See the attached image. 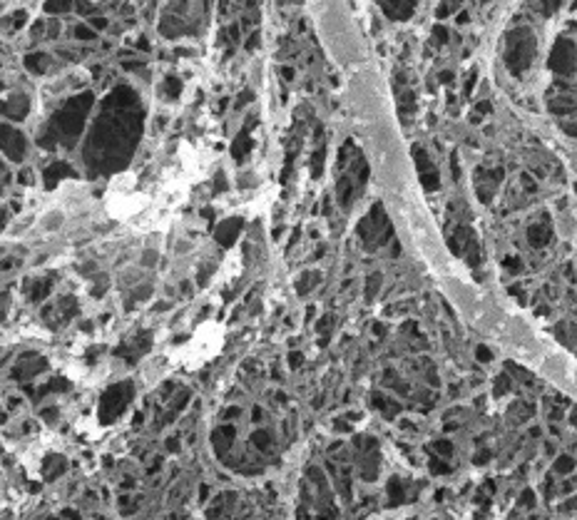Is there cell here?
Returning a JSON list of instances; mask_svg holds the SVG:
<instances>
[{
	"label": "cell",
	"mask_w": 577,
	"mask_h": 520,
	"mask_svg": "<svg viewBox=\"0 0 577 520\" xmlns=\"http://www.w3.org/2000/svg\"><path fill=\"white\" fill-rule=\"evenodd\" d=\"M358 234L363 236V242L368 249H376L381 244H386L393 229H391V222L386 217V212H383L381 204H373V209L363 217V222L358 224Z\"/></svg>",
	"instance_id": "7a4b0ae2"
},
{
	"label": "cell",
	"mask_w": 577,
	"mask_h": 520,
	"mask_svg": "<svg viewBox=\"0 0 577 520\" xmlns=\"http://www.w3.org/2000/svg\"><path fill=\"white\" fill-rule=\"evenodd\" d=\"M436 448L443 451V453H450V443H436Z\"/></svg>",
	"instance_id": "44dd1931"
},
{
	"label": "cell",
	"mask_w": 577,
	"mask_h": 520,
	"mask_svg": "<svg viewBox=\"0 0 577 520\" xmlns=\"http://www.w3.org/2000/svg\"><path fill=\"white\" fill-rule=\"evenodd\" d=\"M475 110H478V115H488V112H493V105H490V102H485V100H483V102H480V105H478V107H475Z\"/></svg>",
	"instance_id": "e0dca14e"
},
{
	"label": "cell",
	"mask_w": 577,
	"mask_h": 520,
	"mask_svg": "<svg viewBox=\"0 0 577 520\" xmlns=\"http://www.w3.org/2000/svg\"><path fill=\"white\" fill-rule=\"evenodd\" d=\"M475 80H478V72L473 70V72L468 75V80H466V95H470V92H473V87H475Z\"/></svg>",
	"instance_id": "2e32d148"
},
{
	"label": "cell",
	"mask_w": 577,
	"mask_h": 520,
	"mask_svg": "<svg viewBox=\"0 0 577 520\" xmlns=\"http://www.w3.org/2000/svg\"><path fill=\"white\" fill-rule=\"evenodd\" d=\"M381 10L386 13L391 20H408L415 10L413 3H381Z\"/></svg>",
	"instance_id": "52a82bcc"
},
{
	"label": "cell",
	"mask_w": 577,
	"mask_h": 520,
	"mask_svg": "<svg viewBox=\"0 0 577 520\" xmlns=\"http://www.w3.org/2000/svg\"><path fill=\"white\" fill-rule=\"evenodd\" d=\"M458 23L466 25V23H468V13H460V15H458Z\"/></svg>",
	"instance_id": "7402d4cb"
},
{
	"label": "cell",
	"mask_w": 577,
	"mask_h": 520,
	"mask_svg": "<svg viewBox=\"0 0 577 520\" xmlns=\"http://www.w3.org/2000/svg\"><path fill=\"white\" fill-rule=\"evenodd\" d=\"M522 184H525V189H530V192H535V182H532V177H527V174H522Z\"/></svg>",
	"instance_id": "d6986e66"
},
{
	"label": "cell",
	"mask_w": 577,
	"mask_h": 520,
	"mask_svg": "<svg viewBox=\"0 0 577 520\" xmlns=\"http://www.w3.org/2000/svg\"><path fill=\"white\" fill-rule=\"evenodd\" d=\"M433 35H436V40H438V45L448 43V30H445L443 25H436V28H433Z\"/></svg>",
	"instance_id": "5bb4252c"
},
{
	"label": "cell",
	"mask_w": 577,
	"mask_h": 520,
	"mask_svg": "<svg viewBox=\"0 0 577 520\" xmlns=\"http://www.w3.org/2000/svg\"><path fill=\"white\" fill-rule=\"evenodd\" d=\"M535 50H537L535 35H532L527 28H515V30L508 35V50H505V65H508V70H510L513 75H522V72L532 65Z\"/></svg>",
	"instance_id": "6da1fadb"
},
{
	"label": "cell",
	"mask_w": 577,
	"mask_h": 520,
	"mask_svg": "<svg viewBox=\"0 0 577 520\" xmlns=\"http://www.w3.org/2000/svg\"><path fill=\"white\" fill-rule=\"evenodd\" d=\"M455 10H458V5H440V8L436 10V15H438V18H448V15L455 13Z\"/></svg>",
	"instance_id": "9a60e30c"
},
{
	"label": "cell",
	"mask_w": 577,
	"mask_h": 520,
	"mask_svg": "<svg viewBox=\"0 0 577 520\" xmlns=\"http://www.w3.org/2000/svg\"><path fill=\"white\" fill-rule=\"evenodd\" d=\"M440 83H453V72H440Z\"/></svg>",
	"instance_id": "ffe728a7"
},
{
	"label": "cell",
	"mask_w": 577,
	"mask_h": 520,
	"mask_svg": "<svg viewBox=\"0 0 577 520\" xmlns=\"http://www.w3.org/2000/svg\"><path fill=\"white\" fill-rule=\"evenodd\" d=\"M572 465H575V463H572V458L562 456V458L555 463V470H557V473H570V470H572Z\"/></svg>",
	"instance_id": "7c38bea8"
},
{
	"label": "cell",
	"mask_w": 577,
	"mask_h": 520,
	"mask_svg": "<svg viewBox=\"0 0 577 520\" xmlns=\"http://www.w3.org/2000/svg\"><path fill=\"white\" fill-rule=\"evenodd\" d=\"M505 269L513 271V274H518V271H522V264H520L518 257H508V259H505Z\"/></svg>",
	"instance_id": "4fadbf2b"
},
{
	"label": "cell",
	"mask_w": 577,
	"mask_h": 520,
	"mask_svg": "<svg viewBox=\"0 0 577 520\" xmlns=\"http://www.w3.org/2000/svg\"><path fill=\"white\" fill-rule=\"evenodd\" d=\"M575 110V102L570 97H562V100H552L550 102V112L555 115H565V112H572Z\"/></svg>",
	"instance_id": "9c48e42d"
},
{
	"label": "cell",
	"mask_w": 577,
	"mask_h": 520,
	"mask_svg": "<svg viewBox=\"0 0 577 520\" xmlns=\"http://www.w3.org/2000/svg\"><path fill=\"white\" fill-rule=\"evenodd\" d=\"M548 65H550V70L557 72V75H570V72H575V48H572V43H567V40H560V43H555Z\"/></svg>",
	"instance_id": "3957f363"
},
{
	"label": "cell",
	"mask_w": 577,
	"mask_h": 520,
	"mask_svg": "<svg viewBox=\"0 0 577 520\" xmlns=\"http://www.w3.org/2000/svg\"><path fill=\"white\" fill-rule=\"evenodd\" d=\"M319 279H321L319 271H306V274H301L299 284H296V291H299V294H306L309 289H314V287L319 284Z\"/></svg>",
	"instance_id": "ba28073f"
},
{
	"label": "cell",
	"mask_w": 577,
	"mask_h": 520,
	"mask_svg": "<svg viewBox=\"0 0 577 520\" xmlns=\"http://www.w3.org/2000/svg\"><path fill=\"white\" fill-rule=\"evenodd\" d=\"M503 179V170H493V172H478V184H475V189H478V197L483 199V202H490V197H493V192H495V187H497V182Z\"/></svg>",
	"instance_id": "5b68a950"
},
{
	"label": "cell",
	"mask_w": 577,
	"mask_h": 520,
	"mask_svg": "<svg viewBox=\"0 0 577 520\" xmlns=\"http://www.w3.org/2000/svg\"><path fill=\"white\" fill-rule=\"evenodd\" d=\"M413 157H415V167H418V174H420V182L426 189H438L440 187V179H438V170L431 165V159L426 157L420 147H413Z\"/></svg>",
	"instance_id": "277c9868"
},
{
	"label": "cell",
	"mask_w": 577,
	"mask_h": 520,
	"mask_svg": "<svg viewBox=\"0 0 577 520\" xmlns=\"http://www.w3.org/2000/svg\"><path fill=\"white\" fill-rule=\"evenodd\" d=\"M527 242H530V247H535V249L550 244V242H552V229H550V224H545V222L532 224V227L527 229Z\"/></svg>",
	"instance_id": "8992f818"
},
{
	"label": "cell",
	"mask_w": 577,
	"mask_h": 520,
	"mask_svg": "<svg viewBox=\"0 0 577 520\" xmlns=\"http://www.w3.org/2000/svg\"><path fill=\"white\" fill-rule=\"evenodd\" d=\"M324 157H326V147H319V152L314 154V170H311L314 177H319L321 170H324Z\"/></svg>",
	"instance_id": "8fae6325"
},
{
	"label": "cell",
	"mask_w": 577,
	"mask_h": 520,
	"mask_svg": "<svg viewBox=\"0 0 577 520\" xmlns=\"http://www.w3.org/2000/svg\"><path fill=\"white\" fill-rule=\"evenodd\" d=\"M478 358L480 361H490V351L485 346H478Z\"/></svg>",
	"instance_id": "ac0fdd59"
},
{
	"label": "cell",
	"mask_w": 577,
	"mask_h": 520,
	"mask_svg": "<svg viewBox=\"0 0 577 520\" xmlns=\"http://www.w3.org/2000/svg\"><path fill=\"white\" fill-rule=\"evenodd\" d=\"M378 287H381V274H371V276L366 279V299H368V301L378 294Z\"/></svg>",
	"instance_id": "30bf717a"
},
{
	"label": "cell",
	"mask_w": 577,
	"mask_h": 520,
	"mask_svg": "<svg viewBox=\"0 0 577 520\" xmlns=\"http://www.w3.org/2000/svg\"><path fill=\"white\" fill-rule=\"evenodd\" d=\"M565 132H570V135H577V127H575V125H565Z\"/></svg>",
	"instance_id": "603a6c76"
}]
</instances>
